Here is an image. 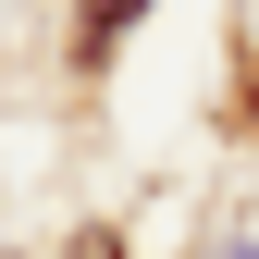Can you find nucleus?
Returning <instances> with one entry per match:
<instances>
[{"label":"nucleus","instance_id":"obj_1","mask_svg":"<svg viewBox=\"0 0 259 259\" xmlns=\"http://www.w3.org/2000/svg\"><path fill=\"white\" fill-rule=\"evenodd\" d=\"M136 13H148V0H87V50H111V37H123Z\"/></svg>","mask_w":259,"mask_h":259},{"label":"nucleus","instance_id":"obj_2","mask_svg":"<svg viewBox=\"0 0 259 259\" xmlns=\"http://www.w3.org/2000/svg\"><path fill=\"white\" fill-rule=\"evenodd\" d=\"M74 259H123V247H111V235H87V247H74Z\"/></svg>","mask_w":259,"mask_h":259}]
</instances>
